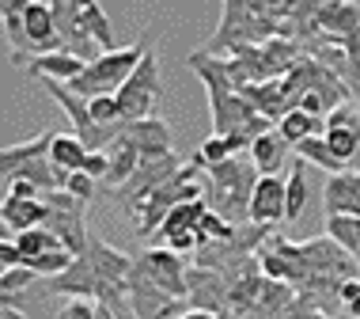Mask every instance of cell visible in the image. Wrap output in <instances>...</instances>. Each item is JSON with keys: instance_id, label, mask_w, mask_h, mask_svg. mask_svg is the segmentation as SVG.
<instances>
[{"instance_id": "obj_8", "label": "cell", "mask_w": 360, "mask_h": 319, "mask_svg": "<svg viewBox=\"0 0 360 319\" xmlns=\"http://www.w3.org/2000/svg\"><path fill=\"white\" fill-rule=\"evenodd\" d=\"M141 266H144V274L152 277L160 289H167V293L174 296V301H186V274H190V266H186V258L182 255H174L171 247H148L141 255Z\"/></svg>"}, {"instance_id": "obj_2", "label": "cell", "mask_w": 360, "mask_h": 319, "mask_svg": "<svg viewBox=\"0 0 360 319\" xmlns=\"http://www.w3.org/2000/svg\"><path fill=\"white\" fill-rule=\"evenodd\" d=\"M144 54H148V42H144V38H141V42H133V46H122V50H106L103 57H95V61L76 76L69 88L76 95H84V99L118 95L125 88V80L137 73V65L144 61Z\"/></svg>"}, {"instance_id": "obj_20", "label": "cell", "mask_w": 360, "mask_h": 319, "mask_svg": "<svg viewBox=\"0 0 360 319\" xmlns=\"http://www.w3.org/2000/svg\"><path fill=\"white\" fill-rule=\"evenodd\" d=\"M87 160V149L76 133H57L53 137V149H50V163L61 171H80Z\"/></svg>"}, {"instance_id": "obj_24", "label": "cell", "mask_w": 360, "mask_h": 319, "mask_svg": "<svg viewBox=\"0 0 360 319\" xmlns=\"http://www.w3.org/2000/svg\"><path fill=\"white\" fill-rule=\"evenodd\" d=\"M307 198H311V187H307V163L300 160L296 168L288 171V209H285V220H288V225H296V220L304 217Z\"/></svg>"}, {"instance_id": "obj_34", "label": "cell", "mask_w": 360, "mask_h": 319, "mask_svg": "<svg viewBox=\"0 0 360 319\" xmlns=\"http://www.w3.org/2000/svg\"><path fill=\"white\" fill-rule=\"evenodd\" d=\"M15 266H23V255H19L15 239L4 232V239H0V270H15Z\"/></svg>"}, {"instance_id": "obj_27", "label": "cell", "mask_w": 360, "mask_h": 319, "mask_svg": "<svg viewBox=\"0 0 360 319\" xmlns=\"http://www.w3.org/2000/svg\"><path fill=\"white\" fill-rule=\"evenodd\" d=\"M84 23L103 50H114V27H110V19H106V12L99 8V0H87L84 4Z\"/></svg>"}, {"instance_id": "obj_37", "label": "cell", "mask_w": 360, "mask_h": 319, "mask_svg": "<svg viewBox=\"0 0 360 319\" xmlns=\"http://www.w3.org/2000/svg\"><path fill=\"white\" fill-rule=\"evenodd\" d=\"M179 319H220V315H212V312H198V308H190V312H182Z\"/></svg>"}, {"instance_id": "obj_9", "label": "cell", "mask_w": 360, "mask_h": 319, "mask_svg": "<svg viewBox=\"0 0 360 319\" xmlns=\"http://www.w3.org/2000/svg\"><path fill=\"white\" fill-rule=\"evenodd\" d=\"M304 31H319V35H330V38H353L360 31V4L356 0H330L326 8H319L311 15V23L296 27V38Z\"/></svg>"}, {"instance_id": "obj_40", "label": "cell", "mask_w": 360, "mask_h": 319, "mask_svg": "<svg viewBox=\"0 0 360 319\" xmlns=\"http://www.w3.org/2000/svg\"><path fill=\"white\" fill-rule=\"evenodd\" d=\"M57 319H72V315H69V312H65V308H61V312H57Z\"/></svg>"}, {"instance_id": "obj_39", "label": "cell", "mask_w": 360, "mask_h": 319, "mask_svg": "<svg viewBox=\"0 0 360 319\" xmlns=\"http://www.w3.org/2000/svg\"><path fill=\"white\" fill-rule=\"evenodd\" d=\"M95 319H122V315H114V312H110V308H106V304H99V315H95Z\"/></svg>"}, {"instance_id": "obj_15", "label": "cell", "mask_w": 360, "mask_h": 319, "mask_svg": "<svg viewBox=\"0 0 360 319\" xmlns=\"http://www.w3.org/2000/svg\"><path fill=\"white\" fill-rule=\"evenodd\" d=\"M46 289H50V293H65V296H72V301L95 296V266H91V258L84 255V258H76L65 274L46 277Z\"/></svg>"}, {"instance_id": "obj_23", "label": "cell", "mask_w": 360, "mask_h": 319, "mask_svg": "<svg viewBox=\"0 0 360 319\" xmlns=\"http://www.w3.org/2000/svg\"><path fill=\"white\" fill-rule=\"evenodd\" d=\"M15 247H19L23 266H27V263H34V258H42L46 251H57V247H65V244L53 236L50 228H31V232H19V236H15Z\"/></svg>"}, {"instance_id": "obj_5", "label": "cell", "mask_w": 360, "mask_h": 319, "mask_svg": "<svg viewBox=\"0 0 360 319\" xmlns=\"http://www.w3.org/2000/svg\"><path fill=\"white\" fill-rule=\"evenodd\" d=\"M46 201V225L57 239L65 244V251H72L76 258L87 255V247H91V232L84 225V201H76L69 190H53V194H42Z\"/></svg>"}, {"instance_id": "obj_32", "label": "cell", "mask_w": 360, "mask_h": 319, "mask_svg": "<svg viewBox=\"0 0 360 319\" xmlns=\"http://www.w3.org/2000/svg\"><path fill=\"white\" fill-rule=\"evenodd\" d=\"M65 190L76 198V201H91L95 198V179L91 175H84V171H69V182H65Z\"/></svg>"}, {"instance_id": "obj_41", "label": "cell", "mask_w": 360, "mask_h": 319, "mask_svg": "<svg viewBox=\"0 0 360 319\" xmlns=\"http://www.w3.org/2000/svg\"><path fill=\"white\" fill-rule=\"evenodd\" d=\"M300 4H304V0H300Z\"/></svg>"}, {"instance_id": "obj_31", "label": "cell", "mask_w": 360, "mask_h": 319, "mask_svg": "<svg viewBox=\"0 0 360 319\" xmlns=\"http://www.w3.org/2000/svg\"><path fill=\"white\" fill-rule=\"evenodd\" d=\"M326 130H360V106L342 103L338 111L326 114Z\"/></svg>"}, {"instance_id": "obj_26", "label": "cell", "mask_w": 360, "mask_h": 319, "mask_svg": "<svg viewBox=\"0 0 360 319\" xmlns=\"http://www.w3.org/2000/svg\"><path fill=\"white\" fill-rule=\"evenodd\" d=\"M34 270L31 266H15V270H0V304L4 308H15L19 296L27 293V285L34 282Z\"/></svg>"}, {"instance_id": "obj_22", "label": "cell", "mask_w": 360, "mask_h": 319, "mask_svg": "<svg viewBox=\"0 0 360 319\" xmlns=\"http://www.w3.org/2000/svg\"><path fill=\"white\" fill-rule=\"evenodd\" d=\"M296 152H300V160L304 163H315V168H323V171H330V175H342V171H349L342 160L330 152V144H326V137H307V141H300L296 144Z\"/></svg>"}, {"instance_id": "obj_11", "label": "cell", "mask_w": 360, "mask_h": 319, "mask_svg": "<svg viewBox=\"0 0 360 319\" xmlns=\"http://www.w3.org/2000/svg\"><path fill=\"white\" fill-rule=\"evenodd\" d=\"M125 137L141 149V160H152V156H171V125L152 114V118H141V122H125Z\"/></svg>"}, {"instance_id": "obj_36", "label": "cell", "mask_w": 360, "mask_h": 319, "mask_svg": "<svg viewBox=\"0 0 360 319\" xmlns=\"http://www.w3.org/2000/svg\"><path fill=\"white\" fill-rule=\"evenodd\" d=\"M46 4H50V8H80V12H84L87 0H46Z\"/></svg>"}, {"instance_id": "obj_6", "label": "cell", "mask_w": 360, "mask_h": 319, "mask_svg": "<svg viewBox=\"0 0 360 319\" xmlns=\"http://www.w3.org/2000/svg\"><path fill=\"white\" fill-rule=\"evenodd\" d=\"M179 304L167 289H160L152 282L148 274H144V266L137 263L133 266V277H129V312L137 319H179Z\"/></svg>"}, {"instance_id": "obj_16", "label": "cell", "mask_w": 360, "mask_h": 319, "mask_svg": "<svg viewBox=\"0 0 360 319\" xmlns=\"http://www.w3.org/2000/svg\"><path fill=\"white\" fill-rule=\"evenodd\" d=\"M288 149H292V144L281 137L277 130H269V133H262V137L250 144V163L258 168V175H277V171L285 168Z\"/></svg>"}, {"instance_id": "obj_35", "label": "cell", "mask_w": 360, "mask_h": 319, "mask_svg": "<svg viewBox=\"0 0 360 319\" xmlns=\"http://www.w3.org/2000/svg\"><path fill=\"white\" fill-rule=\"evenodd\" d=\"M8 198H23V201H38V198H42V190H38L34 182H27V179H12V182H8Z\"/></svg>"}, {"instance_id": "obj_25", "label": "cell", "mask_w": 360, "mask_h": 319, "mask_svg": "<svg viewBox=\"0 0 360 319\" xmlns=\"http://www.w3.org/2000/svg\"><path fill=\"white\" fill-rule=\"evenodd\" d=\"M326 239L360 258V217H326Z\"/></svg>"}, {"instance_id": "obj_14", "label": "cell", "mask_w": 360, "mask_h": 319, "mask_svg": "<svg viewBox=\"0 0 360 319\" xmlns=\"http://www.w3.org/2000/svg\"><path fill=\"white\" fill-rule=\"evenodd\" d=\"M0 225H4L8 236H19V232H31V228H42L46 225V201H23V198H8L0 201Z\"/></svg>"}, {"instance_id": "obj_29", "label": "cell", "mask_w": 360, "mask_h": 319, "mask_svg": "<svg viewBox=\"0 0 360 319\" xmlns=\"http://www.w3.org/2000/svg\"><path fill=\"white\" fill-rule=\"evenodd\" d=\"M326 144H330V152L349 168V160L360 152V130H326Z\"/></svg>"}, {"instance_id": "obj_30", "label": "cell", "mask_w": 360, "mask_h": 319, "mask_svg": "<svg viewBox=\"0 0 360 319\" xmlns=\"http://www.w3.org/2000/svg\"><path fill=\"white\" fill-rule=\"evenodd\" d=\"M198 156L205 160V168H217V163H228L231 156H239L236 144H231L228 137H220V133H212V137L198 149Z\"/></svg>"}, {"instance_id": "obj_28", "label": "cell", "mask_w": 360, "mask_h": 319, "mask_svg": "<svg viewBox=\"0 0 360 319\" xmlns=\"http://www.w3.org/2000/svg\"><path fill=\"white\" fill-rule=\"evenodd\" d=\"M72 263H76V255H72V251L57 247V251H46L42 258H34V263H27V266H31L38 277H57V274H65V270H69Z\"/></svg>"}, {"instance_id": "obj_3", "label": "cell", "mask_w": 360, "mask_h": 319, "mask_svg": "<svg viewBox=\"0 0 360 319\" xmlns=\"http://www.w3.org/2000/svg\"><path fill=\"white\" fill-rule=\"evenodd\" d=\"M182 168V160L174 156H152V160H141V168L133 171V179L129 182H122L118 190H106V194H110L114 201H118V209L125 213V217L133 220V225H137V217H141V206L144 201H148L155 190L163 187V182H171L174 179V171Z\"/></svg>"}, {"instance_id": "obj_1", "label": "cell", "mask_w": 360, "mask_h": 319, "mask_svg": "<svg viewBox=\"0 0 360 319\" xmlns=\"http://www.w3.org/2000/svg\"><path fill=\"white\" fill-rule=\"evenodd\" d=\"M258 168L243 156H231L228 163H217V168L205 171V201L209 209H217L220 217H228L231 225L236 220H250V198H255L258 187Z\"/></svg>"}, {"instance_id": "obj_17", "label": "cell", "mask_w": 360, "mask_h": 319, "mask_svg": "<svg viewBox=\"0 0 360 319\" xmlns=\"http://www.w3.org/2000/svg\"><path fill=\"white\" fill-rule=\"evenodd\" d=\"M106 152H110V175H106V190H118L122 182H129L133 171L141 168V149L125 137V130H122V137L114 141Z\"/></svg>"}, {"instance_id": "obj_21", "label": "cell", "mask_w": 360, "mask_h": 319, "mask_svg": "<svg viewBox=\"0 0 360 319\" xmlns=\"http://www.w3.org/2000/svg\"><path fill=\"white\" fill-rule=\"evenodd\" d=\"M205 213H209V201H205V198H201V201H182V206H174V209L167 213V220H163V228L155 232V239H160V236H171V232H179V228H201Z\"/></svg>"}, {"instance_id": "obj_13", "label": "cell", "mask_w": 360, "mask_h": 319, "mask_svg": "<svg viewBox=\"0 0 360 319\" xmlns=\"http://www.w3.org/2000/svg\"><path fill=\"white\" fill-rule=\"evenodd\" d=\"M23 69L38 76V80H61V84H72L76 76H80L87 65L80 61L76 54L69 50H57V54H38V57H27Z\"/></svg>"}, {"instance_id": "obj_4", "label": "cell", "mask_w": 360, "mask_h": 319, "mask_svg": "<svg viewBox=\"0 0 360 319\" xmlns=\"http://www.w3.org/2000/svg\"><path fill=\"white\" fill-rule=\"evenodd\" d=\"M163 103V76H160V57L152 50L144 54V61L137 65V73L125 80V88L118 92V106H122V122H141L152 118Z\"/></svg>"}, {"instance_id": "obj_18", "label": "cell", "mask_w": 360, "mask_h": 319, "mask_svg": "<svg viewBox=\"0 0 360 319\" xmlns=\"http://www.w3.org/2000/svg\"><path fill=\"white\" fill-rule=\"evenodd\" d=\"M277 133L285 137L292 149H296L300 141H307V137H326V118H319V114H307V111H288L285 118L277 122Z\"/></svg>"}, {"instance_id": "obj_12", "label": "cell", "mask_w": 360, "mask_h": 319, "mask_svg": "<svg viewBox=\"0 0 360 319\" xmlns=\"http://www.w3.org/2000/svg\"><path fill=\"white\" fill-rule=\"evenodd\" d=\"M323 201H326V217H360V171L330 175Z\"/></svg>"}, {"instance_id": "obj_19", "label": "cell", "mask_w": 360, "mask_h": 319, "mask_svg": "<svg viewBox=\"0 0 360 319\" xmlns=\"http://www.w3.org/2000/svg\"><path fill=\"white\" fill-rule=\"evenodd\" d=\"M53 137H57V133H53V130H46V133H38V137L23 141V144H8V149L0 152V171H12L15 163H23V160L50 156V149H53Z\"/></svg>"}, {"instance_id": "obj_33", "label": "cell", "mask_w": 360, "mask_h": 319, "mask_svg": "<svg viewBox=\"0 0 360 319\" xmlns=\"http://www.w3.org/2000/svg\"><path fill=\"white\" fill-rule=\"evenodd\" d=\"M84 175H91L95 182H106V175H110V152H87L84 160Z\"/></svg>"}, {"instance_id": "obj_7", "label": "cell", "mask_w": 360, "mask_h": 319, "mask_svg": "<svg viewBox=\"0 0 360 319\" xmlns=\"http://www.w3.org/2000/svg\"><path fill=\"white\" fill-rule=\"evenodd\" d=\"M186 304L198 308V312H212V315H228V293H231V282L228 274L220 270H209V266H190L186 274Z\"/></svg>"}, {"instance_id": "obj_38", "label": "cell", "mask_w": 360, "mask_h": 319, "mask_svg": "<svg viewBox=\"0 0 360 319\" xmlns=\"http://www.w3.org/2000/svg\"><path fill=\"white\" fill-rule=\"evenodd\" d=\"M0 319H27L19 308H0Z\"/></svg>"}, {"instance_id": "obj_10", "label": "cell", "mask_w": 360, "mask_h": 319, "mask_svg": "<svg viewBox=\"0 0 360 319\" xmlns=\"http://www.w3.org/2000/svg\"><path fill=\"white\" fill-rule=\"evenodd\" d=\"M285 209H288V179L262 175L255 187V198H250V225L274 228L285 220Z\"/></svg>"}]
</instances>
